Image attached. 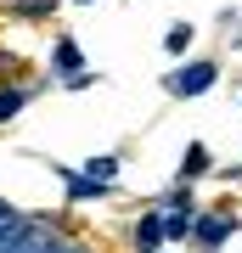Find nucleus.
<instances>
[{
	"label": "nucleus",
	"mask_w": 242,
	"mask_h": 253,
	"mask_svg": "<svg viewBox=\"0 0 242 253\" xmlns=\"http://www.w3.org/2000/svg\"><path fill=\"white\" fill-rule=\"evenodd\" d=\"M45 248H51V242H45V236L40 231H28L23 225V219H0V253H45Z\"/></svg>",
	"instance_id": "1"
},
{
	"label": "nucleus",
	"mask_w": 242,
	"mask_h": 253,
	"mask_svg": "<svg viewBox=\"0 0 242 253\" xmlns=\"http://www.w3.org/2000/svg\"><path fill=\"white\" fill-rule=\"evenodd\" d=\"M208 84H214V62H197V68L175 73V96H203Z\"/></svg>",
	"instance_id": "2"
},
{
	"label": "nucleus",
	"mask_w": 242,
	"mask_h": 253,
	"mask_svg": "<svg viewBox=\"0 0 242 253\" xmlns=\"http://www.w3.org/2000/svg\"><path fill=\"white\" fill-rule=\"evenodd\" d=\"M163 236H175L169 214H146V219H141V231H135V248H141V253H152V248L163 242Z\"/></svg>",
	"instance_id": "3"
},
{
	"label": "nucleus",
	"mask_w": 242,
	"mask_h": 253,
	"mask_svg": "<svg viewBox=\"0 0 242 253\" xmlns=\"http://www.w3.org/2000/svg\"><path fill=\"white\" fill-rule=\"evenodd\" d=\"M231 225H237L231 214H220V219L208 214V219H197V242H203V248H220L225 236H231Z\"/></svg>",
	"instance_id": "4"
},
{
	"label": "nucleus",
	"mask_w": 242,
	"mask_h": 253,
	"mask_svg": "<svg viewBox=\"0 0 242 253\" xmlns=\"http://www.w3.org/2000/svg\"><path fill=\"white\" fill-rule=\"evenodd\" d=\"M73 197H101V180L96 174H73Z\"/></svg>",
	"instance_id": "5"
},
{
	"label": "nucleus",
	"mask_w": 242,
	"mask_h": 253,
	"mask_svg": "<svg viewBox=\"0 0 242 253\" xmlns=\"http://www.w3.org/2000/svg\"><path fill=\"white\" fill-rule=\"evenodd\" d=\"M17 107H23V90H0V118H11Z\"/></svg>",
	"instance_id": "6"
},
{
	"label": "nucleus",
	"mask_w": 242,
	"mask_h": 253,
	"mask_svg": "<svg viewBox=\"0 0 242 253\" xmlns=\"http://www.w3.org/2000/svg\"><path fill=\"white\" fill-rule=\"evenodd\" d=\"M45 253H73V248H45Z\"/></svg>",
	"instance_id": "7"
},
{
	"label": "nucleus",
	"mask_w": 242,
	"mask_h": 253,
	"mask_svg": "<svg viewBox=\"0 0 242 253\" xmlns=\"http://www.w3.org/2000/svg\"><path fill=\"white\" fill-rule=\"evenodd\" d=\"M0 219H6V208H0Z\"/></svg>",
	"instance_id": "8"
}]
</instances>
